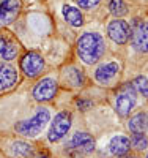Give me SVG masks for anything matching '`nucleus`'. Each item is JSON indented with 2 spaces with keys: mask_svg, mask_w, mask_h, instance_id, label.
<instances>
[{
  "mask_svg": "<svg viewBox=\"0 0 148 158\" xmlns=\"http://www.w3.org/2000/svg\"><path fill=\"white\" fill-rule=\"evenodd\" d=\"M87 2H88V6L91 8V6H96V5L101 2V0H87Z\"/></svg>",
  "mask_w": 148,
  "mask_h": 158,
  "instance_id": "obj_26",
  "label": "nucleus"
},
{
  "mask_svg": "<svg viewBox=\"0 0 148 158\" xmlns=\"http://www.w3.org/2000/svg\"><path fill=\"white\" fill-rule=\"evenodd\" d=\"M18 52H19L18 44H14V43H6V46H5V49H3V52H2V57L8 62V60L14 59V57L18 56Z\"/></svg>",
  "mask_w": 148,
  "mask_h": 158,
  "instance_id": "obj_21",
  "label": "nucleus"
},
{
  "mask_svg": "<svg viewBox=\"0 0 148 158\" xmlns=\"http://www.w3.org/2000/svg\"><path fill=\"white\" fill-rule=\"evenodd\" d=\"M118 71H120V67H118L117 62H106V63H101L96 68L95 79L99 84H109L118 74Z\"/></svg>",
  "mask_w": 148,
  "mask_h": 158,
  "instance_id": "obj_10",
  "label": "nucleus"
},
{
  "mask_svg": "<svg viewBox=\"0 0 148 158\" xmlns=\"http://www.w3.org/2000/svg\"><path fill=\"white\" fill-rule=\"evenodd\" d=\"M146 128H148V115L145 112L136 114L129 120V130L132 133H143Z\"/></svg>",
  "mask_w": 148,
  "mask_h": 158,
  "instance_id": "obj_15",
  "label": "nucleus"
},
{
  "mask_svg": "<svg viewBox=\"0 0 148 158\" xmlns=\"http://www.w3.org/2000/svg\"><path fill=\"white\" fill-rule=\"evenodd\" d=\"M131 158H134V156H131Z\"/></svg>",
  "mask_w": 148,
  "mask_h": 158,
  "instance_id": "obj_27",
  "label": "nucleus"
},
{
  "mask_svg": "<svg viewBox=\"0 0 148 158\" xmlns=\"http://www.w3.org/2000/svg\"><path fill=\"white\" fill-rule=\"evenodd\" d=\"M107 6L115 18H122L128 13V5L125 3V0H109Z\"/></svg>",
  "mask_w": 148,
  "mask_h": 158,
  "instance_id": "obj_16",
  "label": "nucleus"
},
{
  "mask_svg": "<svg viewBox=\"0 0 148 158\" xmlns=\"http://www.w3.org/2000/svg\"><path fill=\"white\" fill-rule=\"evenodd\" d=\"M131 44L132 48L148 54V22L146 21H139L131 25Z\"/></svg>",
  "mask_w": 148,
  "mask_h": 158,
  "instance_id": "obj_4",
  "label": "nucleus"
},
{
  "mask_svg": "<svg viewBox=\"0 0 148 158\" xmlns=\"http://www.w3.org/2000/svg\"><path fill=\"white\" fill-rule=\"evenodd\" d=\"M5 46H6V41H5V38L0 35V54L3 52V49H5Z\"/></svg>",
  "mask_w": 148,
  "mask_h": 158,
  "instance_id": "obj_24",
  "label": "nucleus"
},
{
  "mask_svg": "<svg viewBox=\"0 0 148 158\" xmlns=\"http://www.w3.org/2000/svg\"><path fill=\"white\" fill-rule=\"evenodd\" d=\"M21 11V0H0V25L14 21Z\"/></svg>",
  "mask_w": 148,
  "mask_h": 158,
  "instance_id": "obj_9",
  "label": "nucleus"
},
{
  "mask_svg": "<svg viewBox=\"0 0 148 158\" xmlns=\"http://www.w3.org/2000/svg\"><path fill=\"white\" fill-rule=\"evenodd\" d=\"M35 158H50V156H49L46 152H39V153H36V155H35Z\"/></svg>",
  "mask_w": 148,
  "mask_h": 158,
  "instance_id": "obj_25",
  "label": "nucleus"
},
{
  "mask_svg": "<svg viewBox=\"0 0 148 158\" xmlns=\"http://www.w3.org/2000/svg\"><path fill=\"white\" fill-rule=\"evenodd\" d=\"M129 147H131V142L126 136H114L110 139V144H109V150L112 155H117V156H125L128 155L129 152Z\"/></svg>",
  "mask_w": 148,
  "mask_h": 158,
  "instance_id": "obj_13",
  "label": "nucleus"
},
{
  "mask_svg": "<svg viewBox=\"0 0 148 158\" xmlns=\"http://www.w3.org/2000/svg\"><path fill=\"white\" fill-rule=\"evenodd\" d=\"M76 2H77V5H79L80 8H90V6H88V2H87V0H76Z\"/></svg>",
  "mask_w": 148,
  "mask_h": 158,
  "instance_id": "obj_23",
  "label": "nucleus"
},
{
  "mask_svg": "<svg viewBox=\"0 0 148 158\" xmlns=\"http://www.w3.org/2000/svg\"><path fill=\"white\" fill-rule=\"evenodd\" d=\"M62 13H63L65 21L68 24H71L73 27H80V25H84V16H82V13H80L76 6L65 5Z\"/></svg>",
  "mask_w": 148,
  "mask_h": 158,
  "instance_id": "obj_14",
  "label": "nucleus"
},
{
  "mask_svg": "<svg viewBox=\"0 0 148 158\" xmlns=\"http://www.w3.org/2000/svg\"><path fill=\"white\" fill-rule=\"evenodd\" d=\"M49 118H50L49 109L47 108H39L32 118L18 123L16 125V131L19 135H22V136H36L39 131L46 127V123L49 122Z\"/></svg>",
  "mask_w": 148,
  "mask_h": 158,
  "instance_id": "obj_2",
  "label": "nucleus"
},
{
  "mask_svg": "<svg viewBox=\"0 0 148 158\" xmlns=\"http://www.w3.org/2000/svg\"><path fill=\"white\" fill-rule=\"evenodd\" d=\"M148 146V139L145 138L143 133H134L132 136V147L136 150H145Z\"/></svg>",
  "mask_w": 148,
  "mask_h": 158,
  "instance_id": "obj_20",
  "label": "nucleus"
},
{
  "mask_svg": "<svg viewBox=\"0 0 148 158\" xmlns=\"http://www.w3.org/2000/svg\"><path fill=\"white\" fill-rule=\"evenodd\" d=\"M55 94H57V82L52 77L41 79L33 87V98L36 101H49L55 97Z\"/></svg>",
  "mask_w": 148,
  "mask_h": 158,
  "instance_id": "obj_8",
  "label": "nucleus"
},
{
  "mask_svg": "<svg viewBox=\"0 0 148 158\" xmlns=\"http://www.w3.org/2000/svg\"><path fill=\"white\" fill-rule=\"evenodd\" d=\"M132 85H134V89H136L137 92H140L142 97H145L148 100V79L145 76H137L136 79H134Z\"/></svg>",
  "mask_w": 148,
  "mask_h": 158,
  "instance_id": "obj_18",
  "label": "nucleus"
},
{
  "mask_svg": "<svg viewBox=\"0 0 148 158\" xmlns=\"http://www.w3.org/2000/svg\"><path fill=\"white\" fill-rule=\"evenodd\" d=\"M13 152H14V155L18 156H32L33 155V147L30 146V144H27L24 141H16L14 144H13Z\"/></svg>",
  "mask_w": 148,
  "mask_h": 158,
  "instance_id": "obj_17",
  "label": "nucleus"
},
{
  "mask_svg": "<svg viewBox=\"0 0 148 158\" xmlns=\"http://www.w3.org/2000/svg\"><path fill=\"white\" fill-rule=\"evenodd\" d=\"M18 82V71L10 63H0V90L11 89Z\"/></svg>",
  "mask_w": 148,
  "mask_h": 158,
  "instance_id": "obj_12",
  "label": "nucleus"
},
{
  "mask_svg": "<svg viewBox=\"0 0 148 158\" xmlns=\"http://www.w3.org/2000/svg\"><path fill=\"white\" fill-rule=\"evenodd\" d=\"M71 146L77 150V152H82V153H90L95 150V139L91 138V135L84 133V131H79L76 133L71 139Z\"/></svg>",
  "mask_w": 148,
  "mask_h": 158,
  "instance_id": "obj_11",
  "label": "nucleus"
},
{
  "mask_svg": "<svg viewBox=\"0 0 148 158\" xmlns=\"http://www.w3.org/2000/svg\"><path fill=\"white\" fill-rule=\"evenodd\" d=\"M136 92L137 90L134 89L132 84H126L117 92V95H115V109L122 117L128 115L131 112V109L136 106V100H137Z\"/></svg>",
  "mask_w": 148,
  "mask_h": 158,
  "instance_id": "obj_3",
  "label": "nucleus"
},
{
  "mask_svg": "<svg viewBox=\"0 0 148 158\" xmlns=\"http://www.w3.org/2000/svg\"><path fill=\"white\" fill-rule=\"evenodd\" d=\"M70 128H71V115H70V112H66V111L58 112L52 120V125H50V130H49V141L50 142L60 141L70 131Z\"/></svg>",
  "mask_w": 148,
  "mask_h": 158,
  "instance_id": "obj_5",
  "label": "nucleus"
},
{
  "mask_svg": "<svg viewBox=\"0 0 148 158\" xmlns=\"http://www.w3.org/2000/svg\"><path fill=\"white\" fill-rule=\"evenodd\" d=\"M68 73H70V74H66V77L71 81V85H73V87H79V85L84 84V76H82V73H80V70H77V68H70Z\"/></svg>",
  "mask_w": 148,
  "mask_h": 158,
  "instance_id": "obj_19",
  "label": "nucleus"
},
{
  "mask_svg": "<svg viewBox=\"0 0 148 158\" xmlns=\"http://www.w3.org/2000/svg\"><path fill=\"white\" fill-rule=\"evenodd\" d=\"M106 51L104 38L96 32H87L77 40V54L84 63L93 65L99 62Z\"/></svg>",
  "mask_w": 148,
  "mask_h": 158,
  "instance_id": "obj_1",
  "label": "nucleus"
},
{
  "mask_svg": "<svg viewBox=\"0 0 148 158\" xmlns=\"http://www.w3.org/2000/svg\"><path fill=\"white\" fill-rule=\"evenodd\" d=\"M77 108L80 109V111H85V109H88V108H91V101L90 100H77Z\"/></svg>",
  "mask_w": 148,
  "mask_h": 158,
  "instance_id": "obj_22",
  "label": "nucleus"
},
{
  "mask_svg": "<svg viewBox=\"0 0 148 158\" xmlns=\"http://www.w3.org/2000/svg\"><path fill=\"white\" fill-rule=\"evenodd\" d=\"M21 70L27 77H36L44 70V60L38 52H27L21 59Z\"/></svg>",
  "mask_w": 148,
  "mask_h": 158,
  "instance_id": "obj_7",
  "label": "nucleus"
},
{
  "mask_svg": "<svg viewBox=\"0 0 148 158\" xmlns=\"http://www.w3.org/2000/svg\"><path fill=\"white\" fill-rule=\"evenodd\" d=\"M107 36L117 44H126L131 38V25L123 19H114L107 25Z\"/></svg>",
  "mask_w": 148,
  "mask_h": 158,
  "instance_id": "obj_6",
  "label": "nucleus"
},
{
  "mask_svg": "<svg viewBox=\"0 0 148 158\" xmlns=\"http://www.w3.org/2000/svg\"><path fill=\"white\" fill-rule=\"evenodd\" d=\"M146 158H148V155H146Z\"/></svg>",
  "mask_w": 148,
  "mask_h": 158,
  "instance_id": "obj_28",
  "label": "nucleus"
}]
</instances>
